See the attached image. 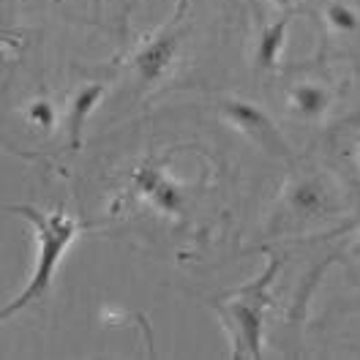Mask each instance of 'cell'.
Returning a JSON list of instances; mask_svg holds the SVG:
<instances>
[{
	"label": "cell",
	"instance_id": "cell-9",
	"mask_svg": "<svg viewBox=\"0 0 360 360\" xmlns=\"http://www.w3.org/2000/svg\"><path fill=\"white\" fill-rule=\"evenodd\" d=\"M287 98H290V107L306 120H319L330 110V93L316 82H297L290 88Z\"/></svg>",
	"mask_w": 360,
	"mask_h": 360
},
{
	"label": "cell",
	"instance_id": "cell-6",
	"mask_svg": "<svg viewBox=\"0 0 360 360\" xmlns=\"http://www.w3.org/2000/svg\"><path fill=\"white\" fill-rule=\"evenodd\" d=\"M104 96H107V88H104V85H98V82L82 85V88L74 93V98H71V104H68V115H66L68 142H71V148H74V150L82 145L85 123L90 120V115L96 112V107L104 101Z\"/></svg>",
	"mask_w": 360,
	"mask_h": 360
},
{
	"label": "cell",
	"instance_id": "cell-5",
	"mask_svg": "<svg viewBox=\"0 0 360 360\" xmlns=\"http://www.w3.org/2000/svg\"><path fill=\"white\" fill-rule=\"evenodd\" d=\"M178 46H180L178 30L167 27V30L156 33V36L134 55V68H136L139 82H142V85L158 82V79L172 68V63H175Z\"/></svg>",
	"mask_w": 360,
	"mask_h": 360
},
{
	"label": "cell",
	"instance_id": "cell-1",
	"mask_svg": "<svg viewBox=\"0 0 360 360\" xmlns=\"http://www.w3.org/2000/svg\"><path fill=\"white\" fill-rule=\"evenodd\" d=\"M6 210L22 216L25 221L33 224V232H36V259H33V270H30V276H27V281L20 290V295L3 306V319L14 316L17 311L27 309L30 303L41 300L49 292L63 257L68 254V248L77 243L82 229H85L79 219L68 216L63 210H41L36 205H8Z\"/></svg>",
	"mask_w": 360,
	"mask_h": 360
},
{
	"label": "cell",
	"instance_id": "cell-7",
	"mask_svg": "<svg viewBox=\"0 0 360 360\" xmlns=\"http://www.w3.org/2000/svg\"><path fill=\"white\" fill-rule=\"evenodd\" d=\"M287 202L292 207L297 216H322L330 210V202H328V188L319 178H303L297 180L292 188L287 191Z\"/></svg>",
	"mask_w": 360,
	"mask_h": 360
},
{
	"label": "cell",
	"instance_id": "cell-4",
	"mask_svg": "<svg viewBox=\"0 0 360 360\" xmlns=\"http://www.w3.org/2000/svg\"><path fill=\"white\" fill-rule=\"evenodd\" d=\"M131 188L161 216L172 219V216H183L186 210L183 188L153 161H142L131 169Z\"/></svg>",
	"mask_w": 360,
	"mask_h": 360
},
{
	"label": "cell",
	"instance_id": "cell-12",
	"mask_svg": "<svg viewBox=\"0 0 360 360\" xmlns=\"http://www.w3.org/2000/svg\"><path fill=\"white\" fill-rule=\"evenodd\" d=\"M270 3H276V6H290V0H270Z\"/></svg>",
	"mask_w": 360,
	"mask_h": 360
},
{
	"label": "cell",
	"instance_id": "cell-2",
	"mask_svg": "<svg viewBox=\"0 0 360 360\" xmlns=\"http://www.w3.org/2000/svg\"><path fill=\"white\" fill-rule=\"evenodd\" d=\"M278 273V259L270 257L265 270L216 303V314L232 341V358H262L265 311L270 306V284Z\"/></svg>",
	"mask_w": 360,
	"mask_h": 360
},
{
	"label": "cell",
	"instance_id": "cell-8",
	"mask_svg": "<svg viewBox=\"0 0 360 360\" xmlns=\"http://www.w3.org/2000/svg\"><path fill=\"white\" fill-rule=\"evenodd\" d=\"M287 33H290V17H281L276 22L265 25L259 30V39H257V46H254V63L262 71H273L278 66V58L284 52V44H287Z\"/></svg>",
	"mask_w": 360,
	"mask_h": 360
},
{
	"label": "cell",
	"instance_id": "cell-10",
	"mask_svg": "<svg viewBox=\"0 0 360 360\" xmlns=\"http://www.w3.org/2000/svg\"><path fill=\"white\" fill-rule=\"evenodd\" d=\"M25 117L33 129H41V131H52L58 126V110L52 107V101L46 98H36L25 107Z\"/></svg>",
	"mask_w": 360,
	"mask_h": 360
},
{
	"label": "cell",
	"instance_id": "cell-3",
	"mask_svg": "<svg viewBox=\"0 0 360 360\" xmlns=\"http://www.w3.org/2000/svg\"><path fill=\"white\" fill-rule=\"evenodd\" d=\"M219 110L224 115V120L240 131L243 136H248L254 145H259L265 153L270 156H290V145L287 139L281 136V131L276 129V123L270 120V115L257 107L254 101H246V98H221Z\"/></svg>",
	"mask_w": 360,
	"mask_h": 360
},
{
	"label": "cell",
	"instance_id": "cell-11",
	"mask_svg": "<svg viewBox=\"0 0 360 360\" xmlns=\"http://www.w3.org/2000/svg\"><path fill=\"white\" fill-rule=\"evenodd\" d=\"M325 17H328V22L333 25L336 30H341V33L358 30V14H355L352 8H347L344 3H330L328 11H325Z\"/></svg>",
	"mask_w": 360,
	"mask_h": 360
}]
</instances>
